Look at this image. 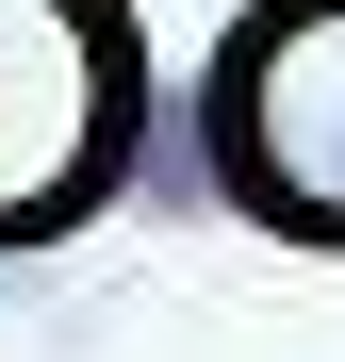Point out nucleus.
Returning <instances> with one entry per match:
<instances>
[{
  "instance_id": "obj_1",
  "label": "nucleus",
  "mask_w": 345,
  "mask_h": 362,
  "mask_svg": "<svg viewBox=\"0 0 345 362\" xmlns=\"http://www.w3.org/2000/svg\"><path fill=\"white\" fill-rule=\"evenodd\" d=\"M198 165L230 214L345 247V0H263L198 83Z\"/></svg>"
},
{
  "instance_id": "obj_2",
  "label": "nucleus",
  "mask_w": 345,
  "mask_h": 362,
  "mask_svg": "<svg viewBox=\"0 0 345 362\" xmlns=\"http://www.w3.org/2000/svg\"><path fill=\"white\" fill-rule=\"evenodd\" d=\"M132 115H148V66L115 0H0V247L66 230L115 181Z\"/></svg>"
}]
</instances>
